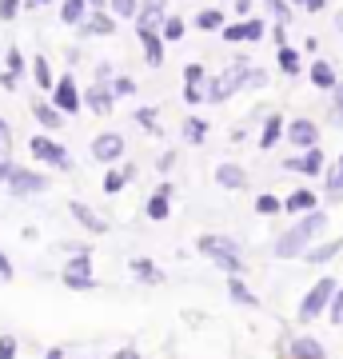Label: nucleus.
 Returning <instances> with one entry per match:
<instances>
[{"label": "nucleus", "instance_id": "4", "mask_svg": "<svg viewBox=\"0 0 343 359\" xmlns=\"http://www.w3.org/2000/svg\"><path fill=\"white\" fill-rule=\"evenodd\" d=\"M52 108L64 116H76L80 108H84V100H80V88H76V80H72V72H64L56 84H52Z\"/></svg>", "mask_w": 343, "mask_h": 359}, {"label": "nucleus", "instance_id": "18", "mask_svg": "<svg viewBox=\"0 0 343 359\" xmlns=\"http://www.w3.org/2000/svg\"><path fill=\"white\" fill-rule=\"evenodd\" d=\"M292 359H328V351H323L319 339L304 335V339H295V344H292Z\"/></svg>", "mask_w": 343, "mask_h": 359}, {"label": "nucleus", "instance_id": "55", "mask_svg": "<svg viewBox=\"0 0 343 359\" xmlns=\"http://www.w3.org/2000/svg\"><path fill=\"white\" fill-rule=\"evenodd\" d=\"M96 76H100V84H108V80H112V68L100 65V68H96Z\"/></svg>", "mask_w": 343, "mask_h": 359}, {"label": "nucleus", "instance_id": "33", "mask_svg": "<svg viewBox=\"0 0 343 359\" xmlns=\"http://www.w3.org/2000/svg\"><path fill=\"white\" fill-rule=\"evenodd\" d=\"M64 287H72V292H92V287H96V280H92V276H84V271H64Z\"/></svg>", "mask_w": 343, "mask_h": 359}, {"label": "nucleus", "instance_id": "34", "mask_svg": "<svg viewBox=\"0 0 343 359\" xmlns=\"http://www.w3.org/2000/svg\"><path fill=\"white\" fill-rule=\"evenodd\" d=\"M25 68H28V65H25V52L13 44V48L4 52V72H13V76L20 80V72H25Z\"/></svg>", "mask_w": 343, "mask_h": 359}, {"label": "nucleus", "instance_id": "59", "mask_svg": "<svg viewBox=\"0 0 343 359\" xmlns=\"http://www.w3.org/2000/svg\"><path fill=\"white\" fill-rule=\"evenodd\" d=\"M8 168H13V164H8V160L0 156V180H8Z\"/></svg>", "mask_w": 343, "mask_h": 359}, {"label": "nucleus", "instance_id": "3", "mask_svg": "<svg viewBox=\"0 0 343 359\" xmlns=\"http://www.w3.org/2000/svg\"><path fill=\"white\" fill-rule=\"evenodd\" d=\"M28 152L36 156V160H44L48 168H60V172H72V156H68V148L56 140H48V136H32L28 140Z\"/></svg>", "mask_w": 343, "mask_h": 359}, {"label": "nucleus", "instance_id": "48", "mask_svg": "<svg viewBox=\"0 0 343 359\" xmlns=\"http://www.w3.org/2000/svg\"><path fill=\"white\" fill-rule=\"evenodd\" d=\"M13 276H16V271H13V259H8L4 252H0V283H8Z\"/></svg>", "mask_w": 343, "mask_h": 359}, {"label": "nucleus", "instance_id": "9", "mask_svg": "<svg viewBox=\"0 0 343 359\" xmlns=\"http://www.w3.org/2000/svg\"><path fill=\"white\" fill-rule=\"evenodd\" d=\"M220 36L228 40V44H255V40L264 36V20H248V16H243L240 25H224L220 28Z\"/></svg>", "mask_w": 343, "mask_h": 359}, {"label": "nucleus", "instance_id": "61", "mask_svg": "<svg viewBox=\"0 0 343 359\" xmlns=\"http://www.w3.org/2000/svg\"><path fill=\"white\" fill-rule=\"evenodd\" d=\"M335 28H339V32H343V8H339V13H335Z\"/></svg>", "mask_w": 343, "mask_h": 359}, {"label": "nucleus", "instance_id": "35", "mask_svg": "<svg viewBox=\"0 0 343 359\" xmlns=\"http://www.w3.org/2000/svg\"><path fill=\"white\" fill-rule=\"evenodd\" d=\"M280 132H283V120H280V116H271V120L264 124V136H260V148H271V144L280 140Z\"/></svg>", "mask_w": 343, "mask_h": 359}, {"label": "nucleus", "instance_id": "19", "mask_svg": "<svg viewBox=\"0 0 343 359\" xmlns=\"http://www.w3.org/2000/svg\"><path fill=\"white\" fill-rule=\"evenodd\" d=\"M307 76H311V84H316V88H335V84H339V80H335V68L328 65V60H316V65L307 68Z\"/></svg>", "mask_w": 343, "mask_h": 359}, {"label": "nucleus", "instance_id": "28", "mask_svg": "<svg viewBox=\"0 0 343 359\" xmlns=\"http://www.w3.org/2000/svg\"><path fill=\"white\" fill-rule=\"evenodd\" d=\"M136 8H140V0H108V13L116 20H136Z\"/></svg>", "mask_w": 343, "mask_h": 359}, {"label": "nucleus", "instance_id": "49", "mask_svg": "<svg viewBox=\"0 0 343 359\" xmlns=\"http://www.w3.org/2000/svg\"><path fill=\"white\" fill-rule=\"evenodd\" d=\"M243 84H252V88H264V84H267V76H264V72H255V68H248V76H243Z\"/></svg>", "mask_w": 343, "mask_h": 359}, {"label": "nucleus", "instance_id": "40", "mask_svg": "<svg viewBox=\"0 0 343 359\" xmlns=\"http://www.w3.org/2000/svg\"><path fill=\"white\" fill-rule=\"evenodd\" d=\"M280 208H283V200H276V196H260V200H255V212H260V216H276Z\"/></svg>", "mask_w": 343, "mask_h": 359}, {"label": "nucleus", "instance_id": "37", "mask_svg": "<svg viewBox=\"0 0 343 359\" xmlns=\"http://www.w3.org/2000/svg\"><path fill=\"white\" fill-rule=\"evenodd\" d=\"M264 4L271 8L276 25H292V4H288V0H264Z\"/></svg>", "mask_w": 343, "mask_h": 359}, {"label": "nucleus", "instance_id": "47", "mask_svg": "<svg viewBox=\"0 0 343 359\" xmlns=\"http://www.w3.org/2000/svg\"><path fill=\"white\" fill-rule=\"evenodd\" d=\"M8 148H13V128H8V124H4V116H0V156L8 152Z\"/></svg>", "mask_w": 343, "mask_h": 359}, {"label": "nucleus", "instance_id": "20", "mask_svg": "<svg viewBox=\"0 0 343 359\" xmlns=\"http://www.w3.org/2000/svg\"><path fill=\"white\" fill-rule=\"evenodd\" d=\"M32 116L40 120V128H60L64 124V112H56L48 100H32Z\"/></svg>", "mask_w": 343, "mask_h": 359}, {"label": "nucleus", "instance_id": "50", "mask_svg": "<svg viewBox=\"0 0 343 359\" xmlns=\"http://www.w3.org/2000/svg\"><path fill=\"white\" fill-rule=\"evenodd\" d=\"M271 40H276V48H283V44H288V25H276V28H271Z\"/></svg>", "mask_w": 343, "mask_h": 359}, {"label": "nucleus", "instance_id": "5", "mask_svg": "<svg viewBox=\"0 0 343 359\" xmlns=\"http://www.w3.org/2000/svg\"><path fill=\"white\" fill-rule=\"evenodd\" d=\"M335 287H339L335 280H319L316 287H311V292L304 295V304H300V320H316L319 311H323V308L331 304V295H335Z\"/></svg>", "mask_w": 343, "mask_h": 359}, {"label": "nucleus", "instance_id": "27", "mask_svg": "<svg viewBox=\"0 0 343 359\" xmlns=\"http://www.w3.org/2000/svg\"><path fill=\"white\" fill-rule=\"evenodd\" d=\"M32 76H36V84H40L44 92H52V84H56V76H52V65L44 60V56H36V60H32Z\"/></svg>", "mask_w": 343, "mask_h": 359}, {"label": "nucleus", "instance_id": "57", "mask_svg": "<svg viewBox=\"0 0 343 359\" xmlns=\"http://www.w3.org/2000/svg\"><path fill=\"white\" fill-rule=\"evenodd\" d=\"M100 8H108V0H88V13H100Z\"/></svg>", "mask_w": 343, "mask_h": 359}, {"label": "nucleus", "instance_id": "42", "mask_svg": "<svg viewBox=\"0 0 343 359\" xmlns=\"http://www.w3.org/2000/svg\"><path fill=\"white\" fill-rule=\"evenodd\" d=\"M328 196H331V200H343V172H339V168L328 176Z\"/></svg>", "mask_w": 343, "mask_h": 359}, {"label": "nucleus", "instance_id": "10", "mask_svg": "<svg viewBox=\"0 0 343 359\" xmlns=\"http://www.w3.org/2000/svg\"><path fill=\"white\" fill-rule=\"evenodd\" d=\"M283 168L288 172H300V176H319L323 172V148H304L300 156H292V160H283Z\"/></svg>", "mask_w": 343, "mask_h": 359}, {"label": "nucleus", "instance_id": "43", "mask_svg": "<svg viewBox=\"0 0 343 359\" xmlns=\"http://www.w3.org/2000/svg\"><path fill=\"white\" fill-rule=\"evenodd\" d=\"M20 8H25V0H0V20H16Z\"/></svg>", "mask_w": 343, "mask_h": 359}, {"label": "nucleus", "instance_id": "58", "mask_svg": "<svg viewBox=\"0 0 343 359\" xmlns=\"http://www.w3.org/2000/svg\"><path fill=\"white\" fill-rule=\"evenodd\" d=\"M52 0H25V8H48Z\"/></svg>", "mask_w": 343, "mask_h": 359}, {"label": "nucleus", "instance_id": "6", "mask_svg": "<svg viewBox=\"0 0 343 359\" xmlns=\"http://www.w3.org/2000/svg\"><path fill=\"white\" fill-rule=\"evenodd\" d=\"M4 184H8L13 196H36L48 188V180L40 176V172H28V168H8V180Z\"/></svg>", "mask_w": 343, "mask_h": 359}, {"label": "nucleus", "instance_id": "12", "mask_svg": "<svg viewBox=\"0 0 343 359\" xmlns=\"http://www.w3.org/2000/svg\"><path fill=\"white\" fill-rule=\"evenodd\" d=\"M80 100H84V108H92L96 116H108V112H112V104H116V96H112V88H108V84H92Z\"/></svg>", "mask_w": 343, "mask_h": 359}, {"label": "nucleus", "instance_id": "56", "mask_svg": "<svg viewBox=\"0 0 343 359\" xmlns=\"http://www.w3.org/2000/svg\"><path fill=\"white\" fill-rule=\"evenodd\" d=\"M236 13L248 16V13H252V0H236Z\"/></svg>", "mask_w": 343, "mask_h": 359}, {"label": "nucleus", "instance_id": "30", "mask_svg": "<svg viewBox=\"0 0 343 359\" xmlns=\"http://www.w3.org/2000/svg\"><path fill=\"white\" fill-rule=\"evenodd\" d=\"M188 25L180 20V16H164V25H160V40H184Z\"/></svg>", "mask_w": 343, "mask_h": 359}, {"label": "nucleus", "instance_id": "63", "mask_svg": "<svg viewBox=\"0 0 343 359\" xmlns=\"http://www.w3.org/2000/svg\"><path fill=\"white\" fill-rule=\"evenodd\" d=\"M295 4H300V8H304V4H307V0H295Z\"/></svg>", "mask_w": 343, "mask_h": 359}, {"label": "nucleus", "instance_id": "14", "mask_svg": "<svg viewBox=\"0 0 343 359\" xmlns=\"http://www.w3.org/2000/svg\"><path fill=\"white\" fill-rule=\"evenodd\" d=\"M168 200H172V184H160L152 196H148V204H144V212H148V219H168Z\"/></svg>", "mask_w": 343, "mask_h": 359}, {"label": "nucleus", "instance_id": "8", "mask_svg": "<svg viewBox=\"0 0 343 359\" xmlns=\"http://www.w3.org/2000/svg\"><path fill=\"white\" fill-rule=\"evenodd\" d=\"M168 16V0H140L136 8V32H160Z\"/></svg>", "mask_w": 343, "mask_h": 359}, {"label": "nucleus", "instance_id": "2", "mask_svg": "<svg viewBox=\"0 0 343 359\" xmlns=\"http://www.w3.org/2000/svg\"><path fill=\"white\" fill-rule=\"evenodd\" d=\"M200 252L216 268L231 271V276H240L243 271V256H240V248H236V240H228V236H200Z\"/></svg>", "mask_w": 343, "mask_h": 359}, {"label": "nucleus", "instance_id": "25", "mask_svg": "<svg viewBox=\"0 0 343 359\" xmlns=\"http://www.w3.org/2000/svg\"><path fill=\"white\" fill-rule=\"evenodd\" d=\"M191 25L203 28V32H216V28H224V8H200Z\"/></svg>", "mask_w": 343, "mask_h": 359}, {"label": "nucleus", "instance_id": "31", "mask_svg": "<svg viewBox=\"0 0 343 359\" xmlns=\"http://www.w3.org/2000/svg\"><path fill=\"white\" fill-rule=\"evenodd\" d=\"M132 176H136L132 168H124V172H116V168H112V172L104 176V192H108V196H116V192H120V188H124V184H128Z\"/></svg>", "mask_w": 343, "mask_h": 359}, {"label": "nucleus", "instance_id": "51", "mask_svg": "<svg viewBox=\"0 0 343 359\" xmlns=\"http://www.w3.org/2000/svg\"><path fill=\"white\" fill-rule=\"evenodd\" d=\"M323 8H328V0H307L304 4V13H323Z\"/></svg>", "mask_w": 343, "mask_h": 359}, {"label": "nucleus", "instance_id": "52", "mask_svg": "<svg viewBox=\"0 0 343 359\" xmlns=\"http://www.w3.org/2000/svg\"><path fill=\"white\" fill-rule=\"evenodd\" d=\"M0 88H16V76H13V72H0Z\"/></svg>", "mask_w": 343, "mask_h": 359}, {"label": "nucleus", "instance_id": "16", "mask_svg": "<svg viewBox=\"0 0 343 359\" xmlns=\"http://www.w3.org/2000/svg\"><path fill=\"white\" fill-rule=\"evenodd\" d=\"M68 212H72V216H76L88 231H96V236H104V231H108V224H104L100 212H92V208H88V204H80V200H72V204H68Z\"/></svg>", "mask_w": 343, "mask_h": 359}, {"label": "nucleus", "instance_id": "15", "mask_svg": "<svg viewBox=\"0 0 343 359\" xmlns=\"http://www.w3.org/2000/svg\"><path fill=\"white\" fill-rule=\"evenodd\" d=\"M136 40H140V48H144V60L152 68L164 65V40H160V32H136Z\"/></svg>", "mask_w": 343, "mask_h": 359}, {"label": "nucleus", "instance_id": "23", "mask_svg": "<svg viewBox=\"0 0 343 359\" xmlns=\"http://www.w3.org/2000/svg\"><path fill=\"white\" fill-rule=\"evenodd\" d=\"M228 295L236 299V304H243V308H260V295L248 292V283H243L240 276H231V280H228Z\"/></svg>", "mask_w": 343, "mask_h": 359}, {"label": "nucleus", "instance_id": "22", "mask_svg": "<svg viewBox=\"0 0 343 359\" xmlns=\"http://www.w3.org/2000/svg\"><path fill=\"white\" fill-rule=\"evenodd\" d=\"M339 248H343V240H328V244H319V248H304V259L307 264H331Z\"/></svg>", "mask_w": 343, "mask_h": 359}, {"label": "nucleus", "instance_id": "62", "mask_svg": "<svg viewBox=\"0 0 343 359\" xmlns=\"http://www.w3.org/2000/svg\"><path fill=\"white\" fill-rule=\"evenodd\" d=\"M339 172H343V152H339Z\"/></svg>", "mask_w": 343, "mask_h": 359}, {"label": "nucleus", "instance_id": "54", "mask_svg": "<svg viewBox=\"0 0 343 359\" xmlns=\"http://www.w3.org/2000/svg\"><path fill=\"white\" fill-rule=\"evenodd\" d=\"M116 359H140V351H132V347H120V351H116Z\"/></svg>", "mask_w": 343, "mask_h": 359}, {"label": "nucleus", "instance_id": "24", "mask_svg": "<svg viewBox=\"0 0 343 359\" xmlns=\"http://www.w3.org/2000/svg\"><path fill=\"white\" fill-rule=\"evenodd\" d=\"M276 60H280V68H283V76H300V52L292 48V44H283V48H276Z\"/></svg>", "mask_w": 343, "mask_h": 359}, {"label": "nucleus", "instance_id": "1", "mask_svg": "<svg viewBox=\"0 0 343 359\" xmlns=\"http://www.w3.org/2000/svg\"><path fill=\"white\" fill-rule=\"evenodd\" d=\"M328 228V212L323 208H311L300 224H292V228L283 231L280 240H276V256L280 259H292V256H304V248L316 240L319 231Z\"/></svg>", "mask_w": 343, "mask_h": 359}, {"label": "nucleus", "instance_id": "36", "mask_svg": "<svg viewBox=\"0 0 343 359\" xmlns=\"http://www.w3.org/2000/svg\"><path fill=\"white\" fill-rule=\"evenodd\" d=\"M136 124H144V132H160V108H136Z\"/></svg>", "mask_w": 343, "mask_h": 359}, {"label": "nucleus", "instance_id": "11", "mask_svg": "<svg viewBox=\"0 0 343 359\" xmlns=\"http://www.w3.org/2000/svg\"><path fill=\"white\" fill-rule=\"evenodd\" d=\"M288 140L304 152V148H316L319 144V128H316V120H292L288 124Z\"/></svg>", "mask_w": 343, "mask_h": 359}, {"label": "nucleus", "instance_id": "29", "mask_svg": "<svg viewBox=\"0 0 343 359\" xmlns=\"http://www.w3.org/2000/svg\"><path fill=\"white\" fill-rule=\"evenodd\" d=\"M203 136H208V124H203L200 116H188V120H184V140H188V144H203Z\"/></svg>", "mask_w": 343, "mask_h": 359}, {"label": "nucleus", "instance_id": "32", "mask_svg": "<svg viewBox=\"0 0 343 359\" xmlns=\"http://www.w3.org/2000/svg\"><path fill=\"white\" fill-rule=\"evenodd\" d=\"M132 271H136L140 280H148V283H164V271L156 268V264H148V259H132Z\"/></svg>", "mask_w": 343, "mask_h": 359}, {"label": "nucleus", "instance_id": "17", "mask_svg": "<svg viewBox=\"0 0 343 359\" xmlns=\"http://www.w3.org/2000/svg\"><path fill=\"white\" fill-rule=\"evenodd\" d=\"M216 180H220V188H231V192H243V188H248V176H243L240 164H220Z\"/></svg>", "mask_w": 343, "mask_h": 359}, {"label": "nucleus", "instance_id": "41", "mask_svg": "<svg viewBox=\"0 0 343 359\" xmlns=\"http://www.w3.org/2000/svg\"><path fill=\"white\" fill-rule=\"evenodd\" d=\"M184 84H208V72L200 65H184Z\"/></svg>", "mask_w": 343, "mask_h": 359}, {"label": "nucleus", "instance_id": "7", "mask_svg": "<svg viewBox=\"0 0 343 359\" xmlns=\"http://www.w3.org/2000/svg\"><path fill=\"white\" fill-rule=\"evenodd\" d=\"M92 160H100V164L124 160V136H120V132H100V136L92 140Z\"/></svg>", "mask_w": 343, "mask_h": 359}, {"label": "nucleus", "instance_id": "60", "mask_svg": "<svg viewBox=\"0 0 343 359\" xmlns=\"http://www.w3.org/2000/svg\"><path fill=\"white\" fill-rule=\"evenodd\" d=\"M44 359H64V351H60V347H56V351H48V355H44Z\"/></svg>", "mask_w": 343, "mask_h": 359}, {"label": "nucleus", "instance_id": "53", "mask_svg": "<svg viewBox=\"0 0 343 359\" xmlns=\"http://www.w3.org/2000/svg\"><path fill=\"white\" fill-rule=\"evenodd\" d=\"M331 92H335V112L343 116V84H335V88H331Z\"/></svg>", "mask_w": 343, "mask_h": 359}, {"label": "nucleus", "instance_id": "45", "mask_svg": "<svg viewBox=\"0 0 343 359\" xmlns=\"http://www.w3.org/2000/svg\"><path fill=\"white\" fill-rule=\"evenodd\" d=\"M184 104H203V84H184Z\"/></svg>", "mask_w": 343, "mask_h": 359}, {"label": "nucleus", "instance_id": "38", "mask_svg": "<svg viewBox=\"0 0 343 359\" xmlns=\"http://www.w3.org/2000/svg\"><path fill=\"white\" fill-rule=\"evenodd\" d=\"M108 88H112V96H136V80L132 76H112Z\"/></svg>", "mask_w": 343, "mask_h": 359}, {"label": "nucleus", "instance_id": "21", "mask_svg": "<svg viewBox=\"0 0 343 359\" xmlns=\"http://www.w3.org/2000/svg\"><path fill=\"white\" fill-rule=\"evenodd\" d=\"M84 16H88V0H64V4H60V20H64V25L80 28V25H84Z\"/></svg>", "mask_w": 343, "mask_h": 359}, {"label": "nucleus", "instance_id": "46", "mask_svg": "<svg viewBox=\"0 0 343 359\" xmlns=\"http://www.w3.org/2000/svg\"><path fill=\"white\" fill-rule=\"evenodd\" d=\"M0 359H16V339L13 335H0Z\"/></svg>", "mask_w": 343, "mask_h": 359}, {"label": "nucleus", "instance_id": "44", "mask_svg": "<svg viewBox=\"0 0 343 359\" xmlns=\"http://www.w3.org/2000/svg\"><path fill=\"white\" fill-rule=\"evenodd\" d=\"M331 323H343V287H335V295H331Z\"/></svg>", "mask_w": 343, "mask_h": 359}, {"label": "nucleus", "instance_id": "26", "mask_svg": "<svg viewBox=\"0 0 343 359\" xmlns=\"http://www.w3.org/2000/svg\"><path fill=\"white\" fill-rule=\"evenodd\" d=\"M311 208H316V192H307V188H300L283 200V212H311Z\"/></svg>", "mask_w": 343, "mask_h": 359}, {"label": "nucleus", "instance_id": "13", "mask_svg": "<svg viewBox=\"0 0 343 359\" xmlns=\"http://www.w3.org/2000/svg\"><path fill=\"white\" fill-rule=\"evenodd\" d=\"M80 32H84V36H112V32H116V16L108 13V8L88 13V16H84V25H80Z\"/></svg>", "mask_w": 343, "mask_h": 359}, {"label": "nucleus", "instance_id": "39", "mask_svg": "<svg viewBox=\"0 0 343 359\" xmlns=\"http://www.w3.org/2000/svg\"><path fill=\"white\" fill-rule=\"evenodd\" d=\"M64 271H84V276H92V256L88 252H76V256L64 264Z\"/></svg>", "mask_w": 343, "mask_h": 359}]
</instances>
